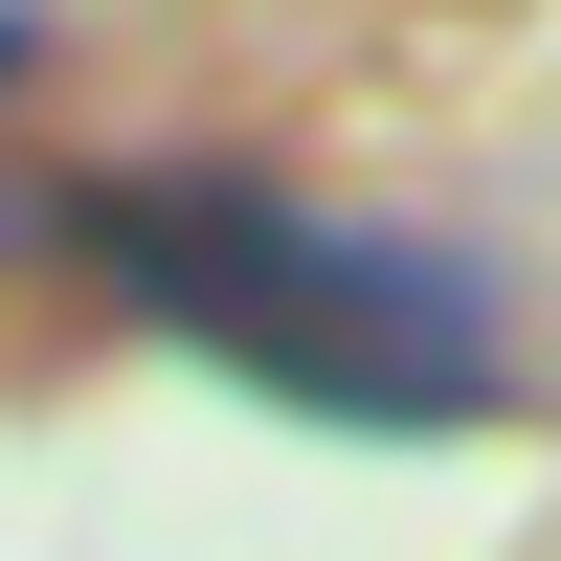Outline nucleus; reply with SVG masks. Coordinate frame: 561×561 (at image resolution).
I'll list each match as a JSON object with an SVG mask.
<instances>
[{"label":"nucleus","mask_w":561,"mask_h":561,"mask_svg":"<svg viewBox=\"0 0 561 561\" xmlns=\"http://www.w3.org/2000/svg\"><path fill=\"white\" fill-rule=\"evenodd\" d=\"M45 248L135 314V337L225 359V382L314 404V427H382V449H449L517 404V293L427 225H359L314 180H248V158H113L45 203Z\"/></svg>","instance_id":"obj_1"},{"label":"nucleus","mask_w":561,"mask_h":561,"mask_svg":"<svg viewBox=\"0 0 561 561\" xmlns=\"http://www.w3.org/2000/svg\"><path fill=\"white\" fill-rule=\"evenodd\" d=\"M23 248H45V180H0V270H23Z\"/></svg>","instance_id":"obj_3"},{"label":"nucleus","mask_w":561,"mask_h":561,"mask_svg":"<svg viewBox=\"0 0 561 561\" xmlns=\"http://www.w3.org/2000/svg\"><path fill=\"white\" fill-rule=\"evenodd\" d=\"M0 90H45V0H0Z\"/></svg>","instance_id":"obj_2"}]
</instances>
